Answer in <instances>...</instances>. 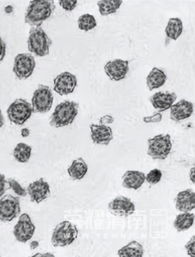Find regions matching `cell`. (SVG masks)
Instances as JSON below:
<instances>
[{"mask_svg":"<svg viewBox=\"0 0 195 257\" xmlns=\"http://www.w3.org/2000/svg\"><path fill=\"white\" fill-rule=\"evenodd\" d=\"M195 215L192 213H182L177 215L173 225L177 232L186 231L194 224Z\"/></svg>","mask_w":195,"mask_h":257,"instance_id":"23","label":"cell"},{"mask_svg":"<svg viewBox=\"0 0 195 257\" xmlns=\"http://www.w3.org/2000/svg\"><path fill=\"white\" fill-rule=\"evenodd\" d=\"M177 98V95L175 92H160L153 94L150 98V101L155 109L160 111H163L170 109Z\"/></svg>","mask_w":195,"mask_h":257,"instance_id":"17","label":"cell"},{"mask_svg":"<svg viewBox=\"0 0 195 257\" xmlns=\"http://www.w3.org/2000/svg\"><path fill=\"white\" fill-rule=\"evenodd\" d=\"M7 181H8L10 188L12 189L15 194L20 196V197H25V196H27V190L23 188L18 181L15 180L14 179H7Z\"/></svg>","mask_w":195,"mask_h":257,"instance_id":"29","label":"cell"},{"mask_svg":"<svg viewBox=\"0 0 195 257\" xmlns=\"http://www.w3.org/2000/svg\"><path fill=\"white\" fill-rule=\"evenodd\" d=\"M113 122V117L111 116H105L103 117V118H101L100 120V122L102 124H109V123H111Z\"/></svg>","mask_w":195,"mask_h":257,"instance_id":"34","label":"cell"},{"mask_svg":"<svg viewBox=\"0 0 195 257\" xmlns=\"http://www.w3.org/2000/svg\"><path fill=\"white\" fill-rule=\"evenodd\" d=\"M104 71L111 80L121 81L126 78L130 71V62L122 59L110 60L104 66Z\"/></svg>","mask_w":195,"mask_h":257,"instance_id":"12","label":"cell"},{"mask_svg":"<svg viewBox=\"0 0 195 257\" xmlns=\"http://www.w3.org/2000/svg\"><path fill=\"white\" fill-rule=\"evenodd\" d=\"M88 164L82 158L73 160L67 170L69 177L73 181L81 180L88 173Z\"/></svg>","mask_w":195,"mask_h":257,"instance_id":"21","label":"cell"},{"mask_svg":"<svg viewBox=\"0 0 195 257\" xmlns=\"http://www.w3.org/2000/svg\"><path fill=\"white\" fill-rule=\"evenodd\" d=\"M35 68V61L31 54H19L14 59L13 72L20 80H26L33 73Z\"/></svg>","mask_w":195,"mask_h":257,"instance_id":"8","label":"cell"},{"mask_svg":"<svg viewBox=\"0 0 195 257\" xmlns=\"http://www.w3.org/2000/svg\"><path fill=\"white\" fill-rule=\"evenodd\" d=\"M189 177H190V179L191 182L195 184V167L193 166L192 169H191L190 175H189Z\"/></svg>","mask_w":195,"mask_h":257,"instance_id":"37","label":"cell"},{"mask_svg":"<svg viewBox=\"0 0 195 257\" xmlns=\"http://www.w3.org/2000/svg\"><path fill=\"white\" fill-rule=\"evenodd\" d=\"M39 245V244L38 241H32L30 244V249H31V250H35V249L38 248Z\"/></svg>","mask_w":195,"mask_h":257,"instance_id":"36","label":"cell"},{"mask_svg":"<svg viewBox=\"0 0 195 257\" xmlns=\"http://www.w3.org/2000/svg\"><path fill=\"white\" fill-rule=\"evenodd\" d=\"M97 21L92 14H83L79 17L77 20V26L79 30L84 32H89L96 28Z\"/></svg>","mask_w":195,"mask_h":257,"instance_id":"27","label":"cell"},{"mask_svg":"<svg viewBox=\"0 0 195 257\" xmlns=\"http://www.w3.org/2000/svg\"><path fill=\"white\" fill-rule=\"evenodd\" d=\"M122 3L121 0H102L98 1L97 4L99 7L100 14L105 16L116 13Z\"/></svg>","mask_w":195,"mask_h":257,"instance_id":"25","label":"cell"},{"mask_svg":"<svg viewBox=\"0 0 195 257\" xmlns=\"http://www.w3.org/2000/svg\"><path fill=\"white\" fill-rule=\"evenodd\" d=\"M4 116H3L2 111L0 110V129H1V127L3 126V124H4Z\"/></svg>","mask_w":195,"mask_h":257,"instance_id":"38","label":"cell"},{"mask_svg":"<svg viewBox=\"0 0 195 257\" xmlns=\"http://www.w3.org/2000/svg\"><path fill=\"white\" fill-rule=\"evenodd\" d=\"M147 144V154L154 160H165L173 148L171 137L168 134L155 136L149 139Z\"/></svg>","mask_w":195,"mask_h":257,"instance_id":"5","label":"cell"},{"mask_svg":"<svg viewBox=\"0 0 195 257\" xmlns=\"http://www.w3.org/2000/svg\"><path fill=\"white\" fill-rule=\"evenodd\" d=\"M32 148L25 143H19L15 147L14 156L15 159L20 163H26L31 158Z\"/></svg>","mask_w":195,"mask_h":257,"instance_id":"26","label":"cell"},{"mask_svg":"<svg viewBox=\"0 0 195 257\" xmlns=\"http://www.w3.org/2000/svg\"><path fill=\"white\" fill-rule=\"evenodd\" d=\"M167 80V75L164 73L163 71L158 69V68H153L147 78H146V83H147V88L150 91L158 89L163 86Z\"/></svg>","mask_w":195,"mask_h":257,"instance_id":"20","label":"cell"},{"mask_svg":"<svg viewBox=\"0 0 195 257\" xmlns=\"http://www.w3.org/2000/svg\"><path fill=\"white\" fill-rule=\"evenodd\" d=\"M175 207L181 213H190L195 207V193L191 189L178 193L175 199Z\"/></svg>","mask_w":195,"mask_h":257,"instance_id":"18","label":"cell"},{"mask_svg":"<svg viewBox=\"0 0 195 257\" xmlns=\"http://www.w3.org/2000/svg\"><path fill=\"white\" fill-rule=\"evenodd\" d=\"M77 226L69 221L59 223L53 231L52 243L55 247H64L71 245L78 237Z\"/></svg>","mask_w":195,"mask_h":257,"instance_id":"4","label":"cell"},{"mask_svg":"<svg viewBox=\"0 0 195 257\" xmlns=\"http://www.w3.org/2000/svg\"><path fill=\"white\" fill-rule=\"evenodd\" d=\"M55 9L56 5L54 1H32L30 3L26 12V23L32 27H40L43 22L52 16Z\"/></svg>","mask_w":195,"mask_h":257,"instance_id":"1","label":"cell"},{"mask_svg":"<svg viewBox=\"0 0 195 257\" xmlns=\"http://www.w3.org/2000/svg\"><path fill=\"white\" fill-rule=\"evenodd\" d=\"M90 128L91 138L95 145H108L113 139L112 129L106 124H92Z\"/></svg>","mask_w":195,"mask_h":257,"instance_id":"15","label":"cell"},{"mask_svg":"<svg viewBox=\"0 0 195 257\" xmlns=\"http://www.w3.org/2000/svg\"><path fill=\"white\" fill-rule=\"evenodd\" d=\"M28 195L33 203L39 204L50 196V186L43 178L30 184L27 188Z\"/></svg>","mask_w":195,"mask_h":257,"instance_id":"14","label":"cell"},{"mask_svg":"<svg viewBox=\"0 0 195 257\" xmlns=\"http://www.w3.org/2000/svg\"><path fill=\"white\" fill-rule=\"evenodd\" d=\"M77 85L76 75L69 72H65L59 74L54 79V91L60 96H66L73 93Z\"/></svg>","mask_w":195,"mask_h":257,"instance_id":"11","label":"cell"},{"mask_svg":"<svg viewBox=\"0 0 195 257\" xmlns=\"http://www.w3.org/2000/svg\"><path fill=\"white\" fill-rule=\"evenodd\" d=\"M78 1L76 0H62L59 3L64 9L66 11H73L76 7Z\"/></svg>","mask_w":195,"mask_h":257,"instance_id":"30","label":"cell"},{"mask_svg":"<svg viewBox=\"0 0 195 257\" xmlns=\"http://www.w3.org/2000/svg\"><path fill=\"white\" fill-rule=\"evenodd\" d=\"M13 10H14V8H13V7L11 6V5H8V6H7L5 8V12L7 13V14H11V13L13 12Z\"/></svg>","mask_w":195,"mask_h":257,"instance_id":"39","label":"cell"},{"mask_svg":"<svg viewBox=\"0 0 195 257\" xmlns=\"http://www.w3.org/2000/svg\"><path fill=\"white\" fill-rule=\"evenodd\" d=\"M162 173L160 169H153L145 176V181L151 186L158 184L162 180Z\"/></svg>","mask_w":195,"mask_h":257,"instance_id":"28","label":"cell"},{"mask_svg":"<svg viewBox=\"0 0 195 257\" xmlns=\"http://www.w3.org/2000/svg\"><path fill=\"white\" fill-rule=\"evenodd\" d=\"M183 21L179 18H171L165 28L166 37L172 40H177L183 33Z\"/></svg>","mask_w":195,"mask_h":257,"instance_id":"22","label":"cell"},{"mask_svg":"<svg viewBox=\"0 0 195 257\" xmlns=\"http://www.w3.org/2000/svg\"><path fill=\"white\" fill-rule=\"evenodd\" d=\"M20 198L7 194L0 199V221L11 222L20 214Z\"/></svg>","mask_w":195,"mask_h":257,"instance_id":"9","label":"cell"},{"mask_svg":"<svg viewBox=\"0 0 195 257\" xmlns=\"http://www.w3.org/2000/svg\"><path fill=\"white\" fill-rule=\"evenodd\" d=\"M5 53H6V44L3 39L0 37V62L4 59Z\"/></svg>","mask_w":195,"mask_h":257,"instance_id":"33","label":"cell"},{"mask_svg":"<svg viewBox=\"0 0 195 257\" xmlns=\"http://www.w3.org/2000/svg\"><path fill=\"white\" fill-rule=\"evenodd\" d=\"M108 209L115 216L128 217L135 212V205L130 198L119 196L111 200L108 205Z\"/></svg>","mask_w":195,"mask_h":257,"instance_id":"13","label":"cell"},{"mask_svg":"<svg viewBox=\"0 0 195 257\" xmlns=\"http://www.w3.org/2000/svg\"><path fill=\"white\" fill-rule=\"evenodd\" d=\"M185 248L186 249L187 254L191 257L195 256V237L193 235L190 241L185 245Z\"/></svg>","mask_w":195,"mask_h":257,"instance_id":"32","label":"cell"},{"mask_svg":"<svg viewBox=\"0 0 195 257\" xmlns=\"http://www.w3.org/2000/svg\"><path fill=\"white\" fill-rule=\"evenodd\" d=\"M145 174L141 171H127L122 177L123 186L131 190H138L145 182Z\"/></svg>","mask_w":195,"mask_h":257,"instance_id":"19","label":"cell"},{"mask_svg":"<svg viewBox=\"0 0 195 257\" xmlns=\"http://www.w3.org/2000/svg\"><path fill=\"white\" fill-rule=\"evenodd\" d=\"M33 112L32 104L22 98L15 100L7 110L9 121L18 126L23 125Z\"/></svg>","mask_w":195,"mask_h":257,"instance_id":"7","label":"cell"},{"mask_svg":"<svg viewBox=\"0 0 195 257\" xmlns=\"http://www.w3.org/2000/svg\"><path fill=\"white\" fill-rule=\"evenodd\" d=\"M54 94L50 87L39 84L34 92L32 106L34 113L44 114L50 110L54 103Z\"/></svg>","mask_w":195,"mask_h":257,"instance_id":"6","label":"cell"},{"mask_svg":"<svg viewBox=\"0 0 195 257\" xmlns=\"http://www.w3.org/2000/svg\"><path fill=\"white\" fill-rule=\"evenodd\" d=\"M21 135L23 138H27L30 137V131L28 128H23L22 131H21Z\"/></svg>","mask_w":195,"mask_h":257,"instance_id":"35","label":"cell"},{"mask_svg":"<svg viewBox=\"0 0 195 257\" xmlns=\"http://www.w3.org/2000/svg\"><path fill=\"white\" fill-rule=\"evenodd\" d=\"M52 40L41 27H32L28 39V50L39 57L50 54Z\"/></svg>","mask_w":195,"mask_h":257,"instance_id":"3","label":"cell"},{"mask_svg":"<svg viewBox=\"0 0 195 257\" xmlns=\"http://www.w3.org/2000/svg\"><path fill=\"white\" fill-rule=\"evenodd\" d=\"M170 118L175 122H181L192 116L194 105L190 101L183 99L170 108Z\"/></svg>","mask_w":195,"mask_h":257,"instance_id":"16","label":"cell"},{"mask_svg":"<svg viewBox=\"0 0 195 257\" xmlns=\"http://www.w3.org/2000/svg\"><path fill=\"white\" fill-rule=\"evenodd\" d=\"M9 189H10V186H9L8 181L5 179L4 175L0 173V197L3 195V194Z\"/></svg>","mask_w":195,"mask_h":257,"instance_id":"31","label":"cell"},{"mask_svg":"<svg viewBox=\"0 0 195 257\" xmlns=\"http://www.w3.org/2000/svg\"><path fill=\"white\" fill-rule=\"evenodd\" d=\"M79 107L78 103L69 100L59 104L50 117V125L54 128L70 125L78 114Z\"/></svg>","mask_w":195,"mask_h":257,"instance_id":"2","label":"cell"},{"mask_svg":"<svg viewBox=\"0 0 195 257\" xmlns=\"http://www.w3.org/2000/svg\"><path fill=\"white\" fill-rule=\"evenodd\" d=\"M143 255V246L135 241L130 242L118 251V256L121 257H142Z\"/></svg>","mask_w":195,"mask_h":257,"instance_id":"24","label":"cell"},{"mask_svg":"<svg viewBox=\"0 0 195 257\" xmlns=\"http://www.w3.org/2000/svg\"><path fill=\"white\" fill-rule=\"evenodd\" d=\"M35 227L29 215L24 213L20 217L14 228V235L17 241L26 243L33 237Z\"/></svg>","mask_w":195,"mask_h":257,"instance_id":"10","label":"cell"}]
</instances>
